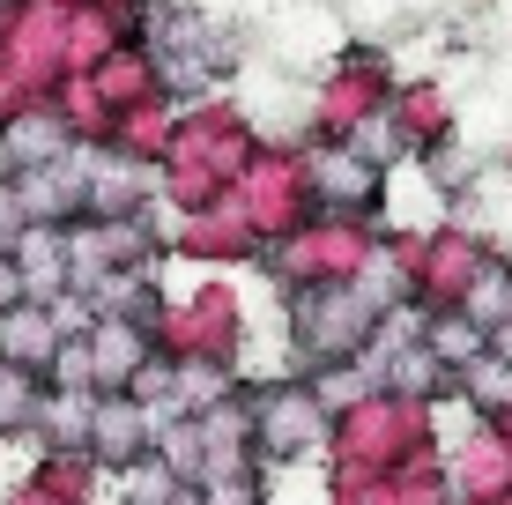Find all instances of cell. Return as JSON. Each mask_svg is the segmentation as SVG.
<instances>
[{
	"instance_id": "5",
	"label": "cell",
	"mask_w": 512,
	"mask_h": 505,
	"mask_svg": "<svg viewBox=\"0 0 512 505\" xmlns=\"http://www.w3.org/2000/svg\"><path fill=\"white\" fill-rule=\"evenodd\" d=\"M334 194H342V201H357V194H364V164H349V156H334Z\"/></svg>"
},
{
	"instance_id": "6",
	"label": "cell",
	"mask_w": 512,
	"mask_h": 505,
	"mask_svg": "<svg viewBox=\"0 0 512 505\" xmlns=\"http://www.w3.org/2000/svg\"><path fill=\"white\" fill-rule=\"evenodd\" d=\"M438 350H453V357H468V350H475V327H468V320H453V327H438Z\"/></svg>"
},
{
	"instance_id": "4",
	"label": "cell",
	"mask_w": 512,
	"mask_h": 505,
	"mask_svg": "<svg viewBox=\"0 0 512 505\" xmlns=\"http://www.w3.org/2000/svg\"><path fill=\"white\" fill-rule=\"evenodd\" d=\"M23 402H30V379H15V372H0V431L23 416Z\"/></svg>"
},
{
	"instance_id": "1",
	"label": "cell",
	"mask_w": 512,
	"mask_h": 505,
	"mask_svg": "<svg viewBox=\"0 0 512 505\" xmlns=\"http://www.w3.org/2000/svg\"><path fill=\"white\" fill-rule=\"evenodd\" d=\"M0 342H8V357H38L52 342V320L45 312H8V320H0Z\"/></svg>"
},
{
	"instance_id": "2",
	"label": "cell",
	"mask_w": 512,
	"mask_h": 505,
	"mask_svg": "<svg viewBox=\"0 0 512 505\" xmlns=\"http://www.w3.org/2000/svg\"><path fill=\"white\" fill-rule=\"evenodd\" d=\"M468 320H475V327H490V320H512V283H475V298H468Z\"/></svg>"
},
{
	"instance_id": "3",
	"label": "cell",
	"mask_w": 512,
	"mask_h": 505,
	"mask_svg": "<svg viewBox=\"0 0 512 505\" xmlns=\"http://www.w3.org/2000/svg\"><path fill=\"white\" fill-rule=\"evenodd\" d=\"M8 156H60V134H52L45 119H30V127L8 134Z\"/></svg>"
}]
</instances>
